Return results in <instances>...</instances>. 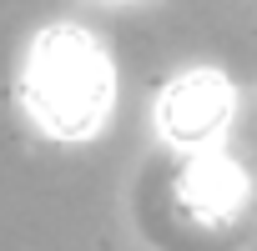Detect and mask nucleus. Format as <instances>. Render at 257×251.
<instances>
[{"instance_id":"nucleus-1","label":"nucleus","mask_w":257,"mask_h":251,"mask_svg":"<svg viewBox=\"0 0 257 251\" xmlns=\"http://www.w3.org/2000/svg\"><path fill=\"white\" fill-rule=\"evenodd\" d=\"M137 221L167 251H232L252 236V181L217 151H172L142 171Z\"/></svg>"},{"instance_id":"nucleus-2","label":"nucleus","mask_w":257,"mask_h":251,"mask_svg":"<svg viewBox=\"0 0 257 251\" xmlns=\"http://www.w3.org/2000/svg\"><path fill=\"white\" fill-rule=\"evenodd\" d=\"M26 100L51 136H91L111 106V66L101 46L76 26H51L31 50Z\"/></svg>"},{"instance_id":"nucleus-3","label":"nucleus","mask_w":257,"mask_h":251,"mask_svg":"<svg viewBox=\"0 0 257 251\" xmlns=\"http://www.w3.org/2000/svg\"><path fill=\"white\" fill-rule=\"evenodd\" d=\"M227 116H232V90L217 70H187L157 100V126L177 151L212 146L217 131L227 126Z\"/></svg>"}]
</instances>
